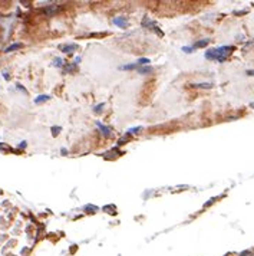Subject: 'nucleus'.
I'll use <instances>...</instances> for the list:
<instances>
[{
	"label": "nucleus",
	"mask_w": 254,
	"mask_h": 256,
	"mask_svg": "<svg viewBox=\"0 0 254 256\" xmlns=\"http://www.w3.org/2000/svg\"><path fill=\"white\" fill-rule=\"evenodd\" d=\"M136 66L135 65H125V66H121V69H135Z\"/></svg>",
	"instance_id": "9b49d317"
},
{
	"label": "nucleus",
	"mask_w": 254,
	"mask_h": 256,
	"mask_svg": "<svg viewBox=\"0 0 254 256\" xmlns=\"http://www.w3.org/2000/svg\"><path fill=\"white\" fill-rule=\"evenodd\" d=\"M208 42H210L208 39H206V40H201V42H197V43H195V48H202V46H207V45H208Z\"/></svg>",
	"instance_id": "423d86ee"
},
{
	"label": "nucleus",
	"mask_w": 254,
	"mask_h": 256,
	"mask_svg": "<svg viewBox=\"0 0 254 256\" xmlns=\"http://www.w3.org/2000/svg\"><path fill=\"white\" fill-rule=\"evenodd\" d=\"M76 46H73V45H68V46H62V52H65V53H69V52H72V50L75 49Z\"/></svg>",
	"instance_id": "20e7f679"
},
{
	"label": "nucleus",
	"mask_w": 254,
	"mask_h": 256,
	"mask_svg": "<svg viewBox=\"0 0 254 256\" xmlns=\"http://www.w3.org/2000/svg\"><path fill=\"white\" fill-rule=\"evenodd\" d=\"M232 46H222L220 49H212V50H208L206 53V58L207 59H217L222 62V60L227 59V56L232 52Z\"/></svg>",
	"instance_id": "f257e3e1"
},
{
	"label": "nucleus",
	"mask_w": 254,
	"mask_h": 256,
	"mask_svg": "<svg viewBox=\"0 0 254 256\" xmlns=\"http://www.w3.org/2000/svg\"><path fill=\"white\" fill-rule=\"evenodd\" d=\"M96 125L99 127V128H101V130H102V132H103V134H105V135H111V130H109L108 127H105V125H102V124H101V122H98Z\"/></svg>",
	"instance_id": "7ed1b4c3"
},
{
	"label": "nucleus",
	"mask_w": 254,
	"mask_h": 256,
	"mask_svg": "<svg viewBox=\"0 0 254 256\" xmlns=\"http://www.w3.org/2000/svg\"><path fill=\"white\" fill-rule=\"evenodd\" d=\"M151 71H152V68H149V66H148V68H141L139 69L141 73H148V72H151Z\"/></svg>",
	"instance_id": "6e6552de"
},
{
	"label": "nucleus",
	"mask_w": 254,
	"mask_h": 256,
	"mask_svg": "<svg viewBox=\"0 0 254 256\" xmlns=\"http://www.w3.org/2000/svg\"><path fill=\"white\" fill-rule=\"evenodd\" d=\"M247 73H249L250 77H254V71H247Z\"/></svg>",
	"instance_id": "f3484780"
},
{
	"label": "nucleus",
	"mask_w": 254,
	"mask_h": 256,
	"mask_svg": "<svg viewBox=\"0 0 254 256\" xmlns=\"http://www.w3.org/2000/svg\"><path fill=\"white\" fill-rule=\"evenodd\" d=\"M49 98H50V97H49V95H42V97H39V98H36V101H35V102H36V104L45 102V101H48Z\"/></svg>",
	"instance_id": "39448f33"
},
{
	"label": "nucleus",
	"mask_w": 254,
	"mask_h": 256,
	"mask_svg": "<svg viewBox=\"0 0 254 256\" xmlns=\"http://www.w3.org/2000/svg\"><path fill=\"white\" fill-rule=\"evenodd\" d=\"M148 62H149V60L146 59V58H144V59H139V60H138V63H139V65H145V63H148Z\"/></svg>",
	"instance_id": "f8f14e48"
},
{
	"label": "nucleus",
	"mask_w": 254,
	"mask_h": 256,
	"mask_svg": "<svg viewBox=\"0 0 254 256\" xmlns=\"http://www.w3.org/2000/svg\"><path fill=\"white\" fill-rule=\"evenodd\" d=\"M195 87H200V88H211V84H197Z\"/></svg>",
	"instance_id": "9d476101"
},
{
	"label": "nucleus",
	"mask_w": 254,
	"mask_h": 256,
	"mask_svg": "<svg viewBox=\"0 0 254 256\" xmlns=\"http://www.w3.org/2000/svg\"><path fill=\"white\" fill-rule=\"evenodd\" d=\"M22 45L20 43H15V45H12V46H9L7 49H6V52H12V50H15V49H19Z\"/></svg>",
	"instance_id": "0eeeda50"
},
{
	"label": "nucleus",
	"mask_w": 254,
	"mask_h": 256,
	"mask_svg": "<svg viewBox=\"0 0 254 256\" xmlns=\"http://www.w3.org/2000/svg\"><path fill=\"white\" fill-rule=\"evenodd\" d=\"M59 127H53V135H58V134H59Z\"/></svg>",
	"instance_id": "ddd939ff"
},
{
	"label": "nucleus",
	"mask_w": 254,
	"mask_h": 256,
	"mask_svg": "<svg viewBox=\"0 0 254 256\" xmlns=\"http://www.w3.org/2000/svg\"><path fill=\"white\" fill-rule=\"evenodd\" d=\"M88 210H98V207H93V206H86Z\"/></svg>",
	"instance_id": "2eb2a0df"
},
{
	"label": "nucleus",
	"mask_w": 254,
	"mask_h": 256,
	"mask_svg": "<svg viewBox=\"0 0 254 256\" xmlns=\"http://www.w3.org/2000/svg\"><path fill=\"white\" fill-rule=\"evenodd\" d=\"M55 65H56V66H62V65H63V60L59 59V58H56V59H55Z\"/></svg>",
	"instance_id": "1a4fd4ad"
},
{
	"label": "nucleus",
	"mask_w": 254,
	"mask_h": 256,
	"mask_svg": "<svg viewBox=\"0 0 254 256\" xmlns=\"http://www.w3.org/2000/svg\"><path fill=\"white\" fill-rule=\"evenodd\" d=\"M184 50H185V52H192V50H191V48H184Z\"/></svg>",
	"instance_id": "a211bd4d"
},
{
	"label": "nucleus",
	"mask_w": 254,
	"mask_h": 256,
	"mask_svg": "<svg viewBox=\"0 0 254 256\" xmlns=\"http://www.w3.org/2000/svg\"><path fill=\"white\" fill-rule=\"evenodd\" d=\"M103 107V104H101V105H98L96 108H95V111H101V108H102Z\"/></svg>",
	"instance_id": "dca6fc26"
},
{
	"label": "nucleus",
	"mask_w": 254,
	"mask_h": 256,
	"mask_svg": "<svg viewBox=\"0 0 254 256\" xmlns=\"http://www.w3.org/2000/svg\"><path fill=\"white\" fill-rule=\"evenodd\" d=\"M240 256H251V252L250 251H247V252H243V253H241V255Z\"/></svg>",
	"instance_id": "4468645a"
},
{
	"label": "nucleus",
	"mask_w": 254,
	"mask_h": 256,
	"mask_svg": "<svg viewBox=\"0 0 254 256\" xmlns=\"http://www.w3.org/2000/svg\"><path fill=\"white\" fill-rule=\"evenodd\" d=\"M114 23L118 25L119 27H126V19H122V17H116L114 19Z\"/></svg>",
	"instance_id": "f03ea898"
}]
</instances>
